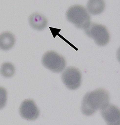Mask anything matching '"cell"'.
<instances>
[{"mask_svg": "<svg viewBox=\"0 0 120 125\" xmlns=\"http://www.w3.org/2000/svg\"><path fill=\"white\" fill-rule=\"evenodd\" d=\"M109 94L103 88L96 89L85 95L82 100L81 110L85 115H93L98 110H101L109 104Z\"/></svg>", "mask_w": 120, "mask_h": 125, "instance_id": "obj_1", "label": "cell"}, {"mask_svg": "<svg viewBox=\"0 0 120 125\" xmlns=\"http://www.w3.org/2000/svg\"><path fill=\"white\" fill-rule=\"evenodd\" d=\"M66 17L69 22L78 28L85 29L91 23V17L87 9L83 6L75 5L66 11Z\"/></svg>", "mask_w": 120, "mask_h": 125, "instance_id": "obj_2", "label": "cell"}, {"mask_svg": "<svg viewBox=\"0 0 120 125\" xmlns=\"http://www.w3.org/2000/svg\"><path fill=\"white\" fill-rule=\"evenodd\" d=\"M84 31L87 36L94 39L95 43L100 46L107 45L110 40V35L107 28L104 25L96 23H90Z\"/></svg>", "mask_w": 120, "mask_h": 125, "instance_id": "obj_3", "label": "cell"}, {"mask_svg": "<svg viewBox=\"0 0 120 125\" xmlns=\"http://www.w3.org/2000/svg\"><path fill=\"white\" fill-rule=\"evenodd\" d=\"M42 62L45 67L54 73H60L66 66L65 58L53 51L45 52L42 59Z\"/></svg>", "mask_w": 120, "mask_h": 125, "instance_id": "obj_4", "label": "cell"}, {"mask_svg": "<svg viewBox=\"0 0 120 125\" xmlns=\"http://www.w3.org/2000/svg\"><path fill=\"white\" fill-rule=\"evenodd\" d=\"M62 80L69 89H78L81 84L82 74L80 70L75 67H68L62 73Z\"/></svg>", "mask_w": 120, "mask_h": 125, "instance_id": "obj_5", "label": "cell"}, {"mask_svg": "<svg viewBox=\"0 0 120 125\" xmlns=\"http://www.w3.org/2000/svg\"><path fill=\"white\" fill-rule=\"evenodd\" d=\"M19 113L22 118L33 121L36 119L40 115V111L35 102L31 99L22 102L19 108Z\"/></svg>", "mask_w": 120, "mask_h": 125, "instance_id": "obj_6", "label": "cell"}, {"mask_svg": "<svg viewBox=\"0 0 120 125\" xmlns=\"http://www.w3.org/2000/svg\"><path fill=\"white\" fill-rule=\"evenodd\" d=\"M100 110V114L107 125H120V111L118 106L109 104Z\"/></svg>", "mask_w": 120, "mask_h": 125, "instance_id": "obj_7", "label": "cell"}, {"mask_svg": "<svg viewBox=\"0 0 120 125\" xmlns=\"http://www.w3.org/2000/svg\"><path fill=\"white\" fill-rule=\"evenodd\" d=\"M29 22L30 26L35 30L41 31L44 30L48 24V21L44 15L35 12L29 17Z\"/></svg>", "mask_w": 120, "mask_h": 125, "instance_id": "obj_8", "label": "cell"}, {"mask_svg": "<svg viewBox=\"0 0 120 125\" xmlns=\"http://www.w3.org/2000/svg\"><path fill=\"white\" fill-rule=\"evenodd\" d=\"M15 42V36L11 32L4 31L0 34V49L8 51L13 47Z\"/></svg>", "mask_w": 120, "mask_h": 125, "instance_id": "obj_9", "label": "cell"}, {"mask_svg": "<svg viewBox=\"0 0 120 125\" xmlns=\"http://www.w3.org/2000/svg\"><path fill=\"white\" fill-rule=\"evenodd\" d=\"M87 11L92 15H97L101 13L105 9L104 0H88L87 5Z\"/></svg>", "mask_w": 120, "mask_h": 125, "instance_id": "obj_10", "label": "cell"}, {"mask_svg": "<svg viewBox=\"0 0 120 125\" xmlns=\"http://www.w3.org/2000/svg\"><path fill=\"white\" fill-rule=\"evenodd\" d=\"M15 67L11 62L3 63L0 68V74L6 78H10L13 76L15 73Z\"/></svg>", "mask_w": 120, "mask_h": 125, "instance_id": "obj_11", "label": "cell"}, {"mask_svg": "<svg viewBox=\"0 0 120 125\" xmlns=\"http://www.w3.org/2000/svg\"><path fill=\"white\" fill-rule=\"evenodd\" d=\"M7 100V91L6 89L0 86V110L6 105Z\"/></svg>", "mask_w": 120, "mask_h": 125, "instance_id": "obj_12", "label": "cell"}]
</instances>
